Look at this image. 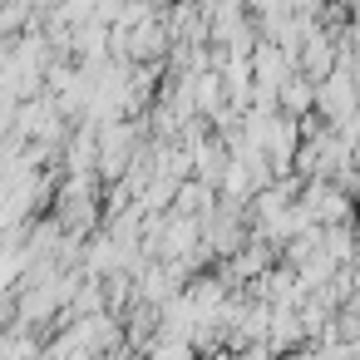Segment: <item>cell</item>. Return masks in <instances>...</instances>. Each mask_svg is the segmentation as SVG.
Returning <instances> with one entry per match:
<instances>
[{
    "label": "cell",
    "mask_w": 360,
    "mask_h": 360,
    "mask_svg": "<svg viewBox=\"0 0 360 360\" xmlns=\"http://www.w3.org/2000/svg\"><path fill=\"white\" fill-rule=\"evenodd\" d=\"M301 207H306V217H311L316 227H350V217H355V198H350V188H340L335 178L306 183Z\"/></svg>",
    "instance_id": "6da1fadb"
}]
</instances>
